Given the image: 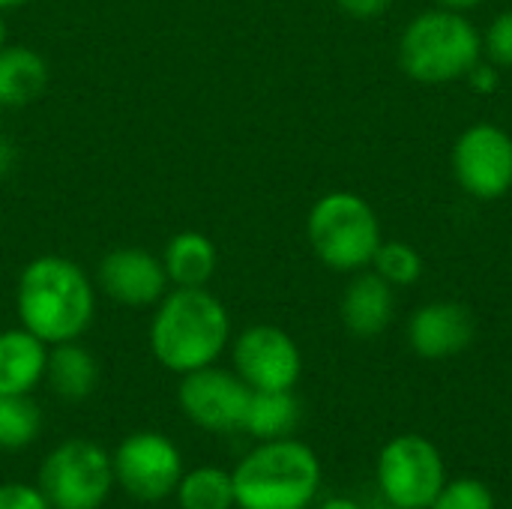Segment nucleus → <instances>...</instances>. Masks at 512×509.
I'll return each mask as SVG.
<instances>
[{
  "label": "nucleus",
  "instance_id": "28",
  "mask_svg": "<svg viewBox=\"0 0 512 509\" xmlns=\"http://www.w3.org/2000/svg\"><path fill=\"white\" fill-rule=\"evenodd\" d=\"M12 168H15V144L6 135H0V177H6Z\"/></svg>",
  "mask_w": 512,
  "mask_h": 509
},
{
  "label": "nucleus",
  "instance_id": "10",
  "mask_svg": "<svg viewBox=\"0 0 512 509\" xmlns=\"http://www.w3.org/2000/svg\"><path fill=\"white\" fill-rule=\"evenodd\" d=\"M234 372L249 390H294L303 375V354L291 333L276 324H252L231 336Z\"/></svg>",
  "mask_w": 512,
  "mask_h": 509
},
{
  "label": "nucleus",
  "instance_id": "16",
  "mask_svg": "<svg viewBox=\"0 0 512 509\" xmlns=\"http://www.w3.org/2000/svg\"><path fill=\"white\" fill-rule=\"evenodd\" d=\"M51 84L48 60L30 45L0 48V108L33 105Z\"/></svg>",
  "mask_w": 512,
  "mask_h": 509
},
{
  "label": "nucleus",
  "instance_id": "1",
  "mask_svg": "<svg viewBox=\"0 0 512 509\" xmlns=\"http://www.w3.org/2000/svg\"><path fill=\"white\" fill-rule=\"evenodd\" d=\"M15 315L48 348L78 342L96 318V282L66 255H39L18 273Z\"/></svg>",
  "mask_w": 512,
  "mask_h": 509
},
{
  "label": "nucleus",
  "instance_id": "9",
  "mask_svg": "<svg viewBox=\"0 0 512 509\" xmlns=\"http://www.w3.org/2000/svg\"><path fill=\"white\" fill-rule=\"evenodd\" d=\"M252 390L234 369L204 366L189 375H180L177 405L183 417L210 435H228L243 429L246 405Z\"/></svg>",
  "mask_w": 512,
  "mask_h": 509
},
{
  "label": "nucleus",
  "instance_id": "3",
  "mask_svg": "<svg viewBox=\"0 0 512 509\" xmlns=\"http://www.w3.org/2000/svg\"><path fill=\"white\" fill-rule=\"evenodd\" d=\"M231 480L237 509H309L321 492V462L297 438L258 441Z\"/></svg>",
  "mask_w": 512,
  "mask_h": 509
},
{
  "label": "nucleus",
  "instance_id": "23",
  "mask_svg": "<svg viewBox=\"0 0 512 509\" xmlns=\"http://www.w3.org/2000/svg\"><path fill=\"white\" fill-rule=\"evenodd\" d=\"M429 509H495V495L483 480L462 477L444 483V489L438 492Z\"/></svg>",
  "mask_w": 512,
  "mask_h": 509
},
{
  "label": "nucleus",
  "instance_id": "8",
  "mask_svg": "<svg viewBox=\"0 0 512 509\" xmlns=\"http://www.w3.org/2000/svg\"><path fill=\"white\" fill-rule=\"evenodd\" d=\"M114 483L141 504H162L174 495L183 477V456L177 444L159 432H135L111 453Z\"/></svg>",
  "mask_w": 512,
  "mask_h": 509
},
{
  "label": "nucleus",
  "instance_id": "2",
  "mask_svg": "<svg viewBox=\"0 0 512 509\" xmlns=\"http://www.w3.org/2000/svg\"><path fill=\"white\" fill-rule=\"evenodd\" d=\"M231 345V315L207 288H168L153 306L150 351L171 375L213 366Z\"/></svg>",
  "mask_w": 512,
  "mask_h": 509
},
{
  "label": "nucleus",
  "instance_id": "30",
  "mask_svg": "<svg viewBox=\"0 0 512 509\" xmlns=\"http://www.w3.org/2000/svg\"><path fill=\"white\" fill-rule=\"evenodd\" d=\"M318 509H366L360 501H354V498H327L324 504Z\"/></svg>",
  "mask_w": 512,
  "mask_h": 509
},
{
  "label": "nucleus",
  "instance_id": "19",
  "mask_svg": "<svg viewBox=\"0 0 512 509\" xmlns=\"http://www.w3.org/2000/svg\"><path fill=\"white\" fill-rule=\"evenodd\" d=\"M300 402L294 390H252L243 429L255 441H279L291 438L300 426Z\"/></svg>",
  "mask_w": 512,
  "mask_h": 509
},
{
  "label": "nucleus",
  "instance_id": "18",
  "mask_svg": "<svg viewBox=\"0 0 512 509\" xmlns=\"http://www.w3.org/2000/svg\"><path fill=\"white\" fill-rule=\"evenodd\" d=\"M45 381L63 402H84L99 387V363L81 342H63L48 348Z\"/></svg>",
  "mask_w": 512,
  "mask_h": 509
},
{
  "label": "nucleus",
  "instance_id": "21",
  "mask_svg": "<svg viewBox=\"0 0 512 509\" xmlns=\"http://www.w3.org/2000/svg\"><path fill=\"white\" fill-rule=\"evenodd\" d=\"M42 414L30 396L0 393V450H24L39 438Z\"/></svg>",
  "mask_w": 512,
  "mask_h": 509
},
{
  "label": "nucleus",
  "instance_id": "14",
  "mask_svg": "<svg viewBox=\"0 0 512 509\" xmlns=\"http://www.w3.org/2000/svg\"><path fill=\"white\" fill-rule=\"evenodd\" d=\"M342 324L357 339H375L381 336L396 315V294L387 279H381L375 270H360L348 282L342 303H339Z\"/></svg>",
  "mask_w": 512,
  "mask_h": 509
},
{
  "label": "nucleus",
  "instance_id": "29",
  "mask_svg": "<svg viewBox=\"0 0 512 509\" xmlns=\"http://www.w3.org/2000/svg\"><path fill=\"white\" fill-rule=\"evenodd\" d=\"M441 9H453V12H468L474 6H480L483 0H435Z\"/></svg>",
  "mask_w": 512,
  "mask_h": 509
},
{
  "label": "nucleus",
  "instance_id": "27",
  "mask_svg": "<svg viewBox=\"0 0 512 509\" xmlns=\"http://www.w3.org/2000/svg\"><path fill=\"white\" fill-rule=\"evenodd\" d=\"M342 12L354 15V18H375L381 15L393 0H336Z\"/></svg>",
  "mask_w": 512,
  "mask_h": 509
},
{
  "label": "nucleus",
  "instance_id": "26",
  "mask_svg": "<svg viewBox=\"0 0 512 509\" xmlns=\"http://www.w3.org/2000/svg\"><path fill=\"white\" fill-rule=\"evenodd\" d=\"M465 78H468V84H471L477 93H492V90L498 87V66H495V63H483V60H480V63H477Z\"/></svg>",
  "mask_w": 512,
  "mask_h": 509
},
{
  "label": "nucleus",
  "instance_id": "31",
  "mask_svg": "<svg viewBox=\"0 0 512 509\" xmlns=\"http://www.w3.org/2000/svg\"><path fill=\"white\" fill-rule=\"evenodd\" d=\"M24 3H30V0H0V12L18 9V6H24Z\"/></svg>",
  "mask_w": 512,
  "mask_h": 509
},
{
  "label": "nucleus",
  "instance_id": "32",
  "mask_svg": "<svg viewBox=\"0 0 512 509\" xmlns=\"http://www.w3.org/2000/svg\"><path fill=\"white\" fill-rule=\"evenodd\" d=\"M9 42V36H6V18H3V12H0V48Z\"/></svg>",
  "mask_w": 512,
  "mask_h": 509
},
{
  "label": "nucleus",
  "instance_id": "6",
  "mask_svg": "<svg viewBox=\"0 0 512 509\" xmlns=\"http://www.w3.org/2000/svg\"><path fill=\"white\" fill-rule=\"evenodd\" d=\"M51 509H102L114 483L111 453L87 438L57 444L39 465V480Z\"/></svg>",
  "mask_w": 512,
  "mask_h": 509
},
{
  "label": "nucleus",
  "instance_id": "11",
  "mask_svg": "<svg viewBox=\"0 0 512 509\" xmlns=\"http://www.w3.org/2000/svg\"><path fill=\"white\" fill-rule=\"evenodd\" d=\"M456 183L477 201H495L512 189V135L495 123L468 126L453 147Z\"/></svg>",
  "mask_w": 512,
  "mask_h": 509
},
{
  "label": "nucleus",
  "instance_id": "12",
  "mask_svg": "<svg viewBox=\"0 0 512 509\" xmlns=\"http://www.w3.org/2000/svg\"><path fill=\"white\" fill-rule=\"evenodd\" d=\"M96 288L117 306L150 309L171 288L162 258L141 246H117L96 267Z\"/></svg>",
  "mask_w": 512,
  "mask_h": 509
},
{
  "label": "nucleus",
  "instance_id": "13",
  "mask_svg": "<svg viewBox=\"0 0 512 509\" xmlns=\"http://www.w3.org/2000/svg\"><path fill=\"white\" fill-rule=\"evenodd\" d=\"M474 315L468 306L438 300L414 309L408 318V345L423 360H447L462 354L474 342Z\"/></svg>",
  "mask_w": 512,
  "mask_h": 509
},
{
  "label": "nucleus",
  "instance_id": "24",
  "mask_svg": "<svg viewBox=\"0 0 512 509\" xmlns=\"http://www.w3.org/2000/svg\"><path fill=\"white\" fill-rule=\"evenodd\" d=\"M483 54L495 66H512V9L501 12L483 33Z\"/></svg>",
  "mask_w": 512,
  "mask_h": 509
},
{
  "label": "nucleus",
  "instance_id": "22",
  "mask_svg": "<svg viewBox=\"0 0 512 509\" xmlns=\"http://www.w3.org/2000/svg\"><path fill=\"white\" fill-rule=\"evenodd\" d=\"M372 270L387 279L393 288H405L414 285L423 276V258L411 243L402 240H381L375 258H372Z\"/></svg>",
  "mask_w": 512,
  "mask_h": 509
},
{
  "label": "nucleus",
  "instance_id": "5",
  "mask_svg": "<svg viewBox=\"0 0 512 509\" xmlns=\"http://www.w3.org/2000/svg\"><path fill=\"white\" fill-rule=\"evenodd\" d=\"M306 237L315 258L336 273H360L372 267L384 240L378 213L357 192L321 195L309 210Z\"/></svg>",
  "mask_w": 512,
  "mask_h": 509
},
{
  "label": "nucleus",
  "instance_id": "17",
  "mask_svg": "<svg viewBox=\"0 0 512 509\" xmlns=\"http://www.w3.org/2000/svg\"><path fill=\"white\" fill-rule=\"evenodd\" d=\"M162 267L171 288H207L219 270L216 243L201 231H180L162 249Z\"/></svg>",
  "mask_w": 512,
  "mask_h": 509
},
{
  "label": "nucleus",
  "instance_id": "20",
  "mask_svg": "<svg viewBox=\"0 0 512 509\" xmlns=\"http://www.w3.org/2000/svg\"><path fill=\"white\" fill-rule=\"evenodd\" d=\"M180 509H234V480L231 471L216 465H201L183 471L174 489Z\"/></svg>",
  "mask_w": 512,
  "mask_h": 509
},
{
  "label": "nucleus",
  "instance_id": "15",
  "mask_svg": "<svg viewBox=\"0 0 512 509\" xmlns=\"http://www.w3.org/2000/svg\"><path fill=\"white\" fill-rule=\"evenodd\" d=\"M48 345L21 324L0 333V393L30 396L45 381Z\"/></svg>",
  "mask_w": 512,
  "mask_h": 509
},
{
  "label": "nucleus",
  "instance_id": "7",
  "mask_svg": "<svg viewBox=\"0 0 512 509\" xmlns=\"http://www.w3.org/2000/svg\"><path fill=\"white\" fill-rule=\"evenodd\" d=\"M378 489L396 509H429L447 483L441 450L423 435H399L378 456Z\"/></svg>",
  "mask_w": 512,
  "mask_h": 509
},
{
  "label": "nucleus",
  "instance_id": "25",
  "mask_svg": "<svg viewBox=\"0 0 512 509\" xmlns=\"http://www.w3.org/2000/svg\"><path fill=\"white\" fill-rule=\"evenodd\" d=\"M0 509H51L39 486L30 483H3L0 486Z\"/></svg>",
  "mask_w": 512,
  "mask_h": 509
},
{
  "label": "nucleus",
  "instance_id": "4",
  "mask_svg": "<svg viewBox=\"0 0 512 509\" xmlns=\"http://www.w3.org/2000/svg\"><path fill=\"white\" fill-rule=\"evenodd\" d=\"M483 60V33L453 9H429L399 36V66L420 84L462 81Z\"/></svg>",
  "mask_w": 512,
  "mask_h": 509
}]
</instances>
